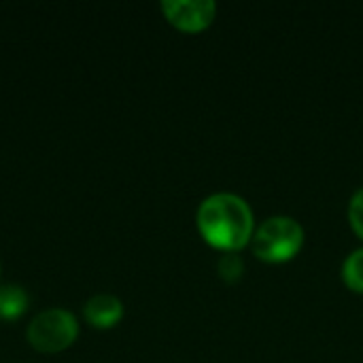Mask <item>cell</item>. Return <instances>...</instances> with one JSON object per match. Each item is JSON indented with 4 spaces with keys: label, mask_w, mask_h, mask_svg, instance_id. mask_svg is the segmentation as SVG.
Returning <instances> with one entry per match:
<instances>
[{
    "label": "cell",
    "mask_w": 363,
    "mask_h": 363,
    "mask_svg": "<svg viewBox=\"0 0 363 363\" xmlns=\"http://www.w3.org/2000/svg\"><path fill=\"white\" fill-rule=\"evenodd\" d=\"M162 11L168 21L185 32H198L206 28L215 17V2L211 0H166Z\"/></svg>",
    "instance_id": "4"
},
{
    "label": "cell",
    "mask_w": 363,
    "mask_h": 363,
    "mask_svg": "<svg viewBox=\"0 0 363 363\" xmlns=\"http://www.w3.org/2000/svg\"><path fill=\"white\" fill-rule=\"evenodd\" d=\"M304 240V232L298 221L289 217H270L251 236L253 253L264 262H287L291 259Z\"/></svg>",
    "instance_id": "2"
},
{
    "label": "cell",
    "mask_w": 363,
    "mask_h": 363,
    "mask_svg": "<svg viewBox=\"0 0 363 363\" xmlns=\"http://www.w3.org/2000/svg\"><path fill=\"white\" fill-rule=\"evenodd\" d=\"M219 272H221L228 281H236V279L240 277V272H242V264H240L238 257L225 255V257L221 259V264H219Z\"/></svg>",
    "instance_id": "9"
},
{
    "label": "cell",
    "mask_w": 363,
    "mask_h": 363,
    "mask_svg": "<svg viewBox=\"0 0 363 363\" xmlns=\"http://www.w3.org/2000/svg\"><path fill=\"white\" fill-rule=\"evenodd\" d=\"M342 279L353 291L363 294V249H357L347 257L342 266Z\"/></svg>",
    "instance_id": "7"
},
{
    "label": "cell",
    "mask_w": 363,
    "mask_h": 363,
    "mask_svg": "<svg viewBox=\"0 0 363 363\" xmlns=\"http://www.w3.org/2000/svg\"><path fill=\"white\" fill-rule=\"evenodd\" d=\"M349 219L353 230L363 238V189H359L349 204Z\"/></svg>",
    "instance_id": "8"
},
{
    "label": "cell",
    "mask_w": 363,
    "mask_h": 363,
    "mask_svg": "<svg viewBox=\"0 0 363 363\" xmlns=\"http://www.w3.org/2000/svg\"><path fill=\"white\" fill-rule=\"evenodd\" d=\"M198 228L208 245L223 251H238L251 240L253 215L242 198L215 194L200 204Z\"/></svg>",
    "instance_id": "1"
},
{
    "label": "cell",
    "mask_w": 363,
    "mask_h": 363,
    "mask_svg": "<svg viewBox=\"0 0 363 363\" xmlns=\"http://www.w3.org/2000/svg\"><path fill=\"white\" fill-rule=\"evenodd\" d=\"M28 308V296L17 285H4L0 287V319L11 321L26 313Z\"/></svg>",
    "instance_id": "6"
},
{
    "label": "cell",
    "mask_w": 363,
    "mask_h": 363,
    "mask_svg": "<svg viewBox=\"0 0 363 363\" xmlns=\"http://www.w3.org/2000/svg\"><path fill=\"white\" fill-rule=\"evenodd\" d=\"M85 319L89 325L106 330L119 323L121 315H123V306L115 296L108 294H98L94 296L87 304H85Z\"/></svg>",
    "instance_id": "5"
},
{
    "label": "cell",
    "mask_w": 363,
    "mask_h": 363,
    "mask_svg": "<svg viewBox=\"0 0 363 363\" xmlns=\"http://www.w3.org/2000/svg\"><path fill=\"white\" fill-rule=\"evenodd\" d=\"M79 334L77 319L62 308L38 313L28 325V342L40 353H57L68 349Z\"/></svg>",
    "instance_id": "3"
}]
</instances>
